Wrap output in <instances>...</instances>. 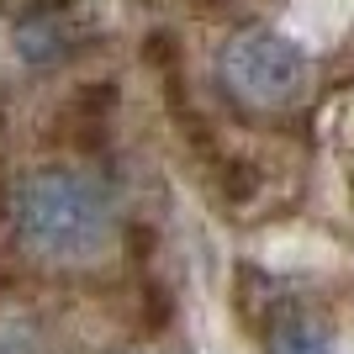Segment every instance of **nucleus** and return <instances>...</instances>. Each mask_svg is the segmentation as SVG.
Segmentation results:
<instances>
[{
  "label": "nucleus",
  "instance_id": "f257e3e1",
  "mask_svg": "<svg viewBox=\"0 0 354 354\" xmlns=\"http://www.w3.org/2000/svg\"><path fill=\"white\" fill-rule=\"evenodd\" d=\"M11 227L16 243L48 265H85L111 243V196L95 175L69 164H43L16 175L11 185Z\"/></svg>",
  "mask_w": 354,
  "mask_h": 354
},
{
  "label": "nucleus",
  "instance_id": "f03ea898",
  "mask_svg": "<svg viewBox=\"0 0 354 354\" xmlns=\"http://www.w3.org/2000/svg\"><path fill=\"white\" fill-rule=\"evenodd\" d=\"M307 74H312L307 48L291 43L275 27H243L217 53V80L249 111H286V106H296L301 90H307Z\"/></svg>",
  "mask_w": 354,
  "mask_h": 354
},
{
  "label": "nucleus",
  "instance_id": "7ed1b4c3",
  "mask_svg": "<svg viewBox=\"0 0 354 354\" xmlns=\"http://www.w3.org/2000/svg\"><path fill=\"white\" fill-rule=\"evenodd\" d=\"M270 354H333L323 328H312L307 317H286L275 328V339H270Z\"/></svg>",
  "mask_w": 354,
  "mask_h": 354
}]
</instances>
